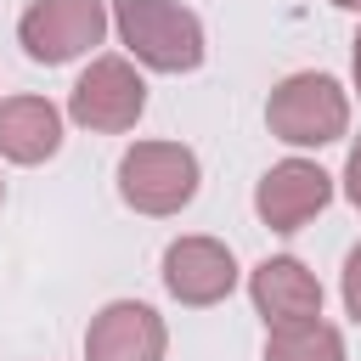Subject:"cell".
<instances>
[{
  "label": "cell",
  "instance_id": "11",
  "mask_svg": "<svg viewBox=\"0 0 361 361\" xmlns=\"http://www.w3.org/2000/svg\"><path fill=\"white\" fill-rule=\"evenodd\" d=\"M265 361H344V338L322 316L316 322H288V327H271Z\"/></svg>",
  "mask_w": 361,
  "mask_h": 361
},
{
  "label": "cell",
  "instance_id": "14",
  "mask_svg": "<svg viewBox=\"0 0 361 361\" xmlns=\"http://www.w3.org/2000/svg\"><path fill=\"white\" fill-rule=\"evenodd\" d=\"M355 90H361V34H355Z\"/></svg>",
  "mask_w": 361,
  "mask_h": 361
},
{
  "label": "cell",
  "instance_id": "4",
  "mask_svg": "<svg viewBox=\"0 0 361 361\" xmlns=\"http://www.w3.org/2000/svg\"><path fill=\"white\" fill-rule=\"evenodd\" d=\"M107 34V6L102 0H34L17 17V45L28 51V62H73L90 45H102Z\"/></svg>",
  "mask_w": 361,
  "mask_h": 361
},
{
  "label": "cell",
  "instance_id": "9",
  "mask_svg": "<svg viewBox=\"0 0 361 361\" xmlns=\"http://www.w3.org/2000/svg\"><path fill=\"white\" fill-rule=\"evenodd\" d=\"M248 293H254V310H259L271 327L316 322V316H322V282H316L293 254H271V259H259L254 276H248Z\"/></svg>",
  "mask_w": 361,
  "mask_h": 361
},
{
  "label": "cell",
  "instance_id": "1",
  "mask_svg": "<svg viewBox=\"0 0 361 361\" xmlns=\"http://www.w3.org/2000/svg\"><path fill=\"white\" fill-rule=\"evenodd\" d=\"M113 28L152 73H192L203 62V23L175 0H113Z\"/></svg>",
  "mask_w": 361,
  "mask_h": 361
},
{
  "label": "cell",
  "instance_id": "7",
  "mask_svg": "<svg viewBox=\"0 0 361 361\" xmlns=\"http://www.w3.org/2000/svg\"><path fill=\"white\" fill-rule=\"evenodd\" d=\"M164 316L141 299H113L85 327V361H164Z\"/></svg>",
  "mask_w": 361,
  "mask_h": 361
},
{
  "label": "cell",
  "instance_id": "10",
  "mask_svg": "<svg viewBox=\"0 0 361 361\" xmlns=\"http://www.w3.org/2000/svg\"><path fill=\"white\" fill-rule=\"evenodd\" d=\"M62 147V113L45 96H11L0 102V152L11 164H45Z\"/></svg>",
  "mask_w": 361,
  "mask_h": 361
},
{
  "label": "cell",
  "instance_id": "8",
  "mask_svg": "<svg viewBox=\"0 0 361 361\" xmlns=\"http://www.w3.org/2000/svg\"><path fill=\"white\" fill-rule=\"evenodd\" d=\"M164 288L180 305H197V310L203 305H220L237 288V259L214 237H175L164 248Z\"/></svg>",
  "mask_w": 361,
  "mask_h": 361
},
{
  "label": "cell",
  "instance_id": "13",
  "mask_svg": "<svg viewBox=\"0 0 361 361\" xmlns=\"http://www.w3.org/2000/svg\"><path fill=\"white\" fill-rule=\"evenodd\" d=\"M344 197L361 209V141L350 147V158H344Z\"/></svg>",
  "mask_w": 361,
  "mask_h": 361
},
{
  "label": "cell",
  "instance_id": "12",
  "mask_svg": "<svg viewBox=\"0 0 361 361\" xmlns=\"http://www.w3.org/2000/svg\"><path fill=\"white\" fill-rule=\"evenodd\" d=\"M344 305H350V316L361 322V243H355L350 259H344Z\"/></svg>",
  "mask_w": 361,
  "mask_h": 361
},
{
  "label": "cell",
  "instance_id": "5",
  "mask_svg": "<svg viewBox=\"0 0 361 361\" xmlns=\"http://www.w3.org/2000/svg\"><path fill=\"white\" fill-rule=\"evenodd\" d=\"M68 113H73V124H85L96 135L135 130V118L147 113V85H141V73L124 56H96L79 73V85H73Z\"/></svg>",
  "mask_w": 361,
  "mask_h": 361
},
{
  "label": "cell",
  "instance_id": "6",
  "mask_svg": "<svg viewBox=\"0 0 361 361\" xmlns=\"http://www.w3.org/2000/svg\"><path fill=\"white\" fill-rule=\"evenodd\" d=\"M327 197H333V175L310 158H282L254 186V209L271 231H299L305 220H316L327 209Z\"/></svg>",
  "mask_w": 361,
  "mask_h": 361
},
{
  "label": "cell",
  "instance_id": "15",
  "mask_svg": "<svg viewBox=\"0 0 361 361\" xmlns=\"http://www.w3.org/2000/svg\"><path fill=\"white\" fill-rule=\"evenodd\" d=\"M333 6H344V11H361V0H333Z\"/></svg>",
  "mask_w": 361,
  "mask_h": 361
},
{
  "label": "cell",
  "instance_id": "16",
  "mask_svg": "<svg viewBox=\"0 0 361 361\" xmlns=\"http://www.w3.org/2000/svg\"><path fill=\"white\" fill-rule=\"evenodd\" d=\"M0 203H6V180H0Z\"/></svg>",
  "mask_w": 361,
  "mask_h": 361
},
{
  "label": "cell",
  "instance_id": "3",
  "mask_svg": "<svg viewBox=\"0 0 361 361\" xmlns=\"http://www.w3.org/2000/svg\"><path fill=\"white\" fill-rule=\"evenodd\" d=\"M118 197L135 214H180L197 197V152L180 141H135L118 158Z\"/></svg>",
  "mask_w": 361,
  "mask_h": 361
},
{
  "label": "cell",
  "instance_id": "2",
  "mask_svg": "<svg viewBox=\"0 0 361 361\" xmlns=\"http://www.w3.org/2000/svg\"><path fill=\"white\" fill-rule=\"evenodd\" d=\"M265 124L288 147H327L350 130V96L333 73H288L265 102Z\"/></svg>",
  "mask_w": 361,
  "mask_h": 361
}]
</instances>
